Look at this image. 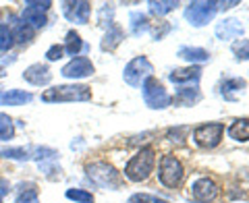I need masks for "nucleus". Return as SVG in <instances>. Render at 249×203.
<instances>
[{"label":"nucleus","mask_w":249,"mask_h":203,"mask_svg":"<svg viewBox=\"0 0 249 203\" xmlns=\"http://www.w3.org/2000/svg\"><path fill=\"white\" fill-rule=\"evenodd\" d=\"M154 166H156V150L147 145L131 155V160L124 164L123 174L131 183H143L154 172Z\"/></svg>","instance_id":"nucleus-1"},{"label":"nucleus","mask_w":249,"mask_h":203,"mask_svg":"<svg viewBox=\"0 0 249 203\" xmlns=\"http://www.w3.org/2000/svg\"><path fill=\"white\" fill-rule=\"evenodd\" d=\"M85 172H88V178L93 185L102 186V189L116 191V189H121L123 186L121 172L108 162H91V164L85 166Z\"/></svg>","instance_id":"nucleus-2"},{"label":"nucleus","mask_w":249,"mask_h":203,"mask_svg":"<svg viewBox=\"0 0 249 203\" xmlns=\"http://www.w3.org/2000/svg\"><path fill=\"white\" fill-rule=\"evenodd\" d=\"M91 100V87L89 85H56L42 93V102L48 104H62V102H88Z\"/></svg>","instance_id":"nucleus-3"},{"label":"nucleus","mask_w":249,"mask_h":203,"mask_svg":"<svg viewBox=\"0 0 249 203\" xmlns=\"http://www.w3.org/2000/svg\"><path fill=\"white\" fill-rule=\"evenodd\" d=\"M142 93H143L145 106L152 108V110H164V108H168L173 104V100H170L168 91L164 89V85L156 79V77H150V79L143 81Z\"/></svg>","instance_id":"nucleus-4"},{"label":"nucleus","mask_w":249,"mask_h":203,"mask_svg":"<svg viewBox=\"0 0 249 203\" xmlns=\"http://www.w3.org/2000/svg\"><path fill=\"white\" fill-rule=\"evenodd\" d=\"M183 176H185V168H183L181 160H178L177 155H173V153L162 155V158H160V166H158L160 183L164 186H168V189H175V186L181 185Z\"/></svg>","instance_id":"nucleus-5"},{"label":"nucleus","mask_w":249,"mask_h":203,"mask_svg":"<svg viewBox=\"0 0 249 203\" xmlns=\"http://www.w3.org/2000/svg\"><path fill=\"white\" fill-rule=\"evenodd\" d=\"M154 73V65L150 60H147L145 56H137L129 62L127 67H124L123 71V79L127 85H131V87H142L145 79H150V77Z\"/></svg>","instance_id":"nucleus-6"},{"label":"nucleus","mask_w":249,"mask_h":203,"mask_svg":"<svg viewBox=\"0 0 249 203\" xmlns=\"http://www.w3.org/2000/svg\"><path fill=\"white\" fill-rule=\"evenodd\" d=\"M216 13H218V6L212 0H196V2L187 4L185 19L189 21L193 27H204L214 19Z\"/></svg>","instance_id":"nucleus-7"},{"label":"nucleus","mask_w":249,"mask_h":203,"mask_svg":"<svg viewBox=\"0 0 249 203\" xmlns=\"http://www.w3.org/2000/svg\"><path fill=\"white\" fill-rule=\"evenodd\" d=\"M224 135V124L222 122H206L193 129V141L204 150H214L222 141Z\"/></svg>","instance_id":"nucleus-8"},{"label":"nucleus","mask_w":249,"mask_h":203,"mask_svg":"<svg viewBox=\"0 0 249 203\" xmlns=\"http://www.w3.org/2000/svg\"><path fill=\"white\" fill-rule=\"evenodd\" d=\"M218 195H220V186L210 176H201L191 185V197L197 203H212L218 199Z\"/></svg>","instance_id":"nucleus-9"},{"label":"nucleus","mask_w":249,"mask_h":203,"mask_svg":"<svg viewBox=\"0 0 249 203\" xmlns=\"http://www.w3.org/2000/svg\"><path fill=\"white\" fill-rule=\"evenodd\" d=\"M93 73H96V67H93V62L88 56H75L60 71V75L67 77V79H85V77H91Z\"/></svg>","instance_id":"nucleus-10"},{"label":"nucleus","mask_w":249,"mask_h":203,"mask_svg":"<svg viewBox=\"0 0 249 203\" xmlns=\"http://www.w3.org/2000/svg\"><path fill=\"white\" fill-rule=\"evenodd\" d=\"M62 13L65 17L71 21V23H83L89 21V15H91V2L88 0H77V2H62Z\"/></svg>","instance_id":"nucleus-11"},{"label":"nucleus","mask_w":249,"mask_h":203,"mask_svg":"<svg viewBox=\"0 0 249 203\" xmlns=\"http://www.w3.org/2000/svg\"><path fill=\"white\" fill-rule=\"evenodd\" d=\"M23 79L31 85H40L42 87V85H48L52 81V71L48 68V65L37 62V65H31L23 71Z\"/></svg>","instance_id":"nucleus-12"},{"label":"nucleus","mask_w":249,"mask_h":203,"mask_svg":"<svg viewBox=\"0 0 249 203\" xmlns=\"http://www.w3.org/2000/svg\"><path fill=\"white\" fill-rule=\"evenodd\" d=\"M241 35H243V25H241L239 19H224L222 23L216 25V37L222 42L237 40Z\"/></svg>","instance_id":"nucleus-13"},{"label":"nucleus","mask_w":249,"mask_h":203,"mask_svg":"<svg viewBox=\"0 0 249 203\" xmlns=\"http://www.w3.org/2000/svg\"><path fill=\"white\" fill-rule=\"evenodd\" d=\"M245 87H247V83L243 79H239V77H229V79H224L220 85V96L229 102H235L243 96Z\"/></svg>","instance_id":"nucleus-14"},{"label":"nucleus","mask_w":249,"mask_h":203,"mask_svg":"<svg viewBox=\"0 0 249 203\" xmlns=\"http://www.w3.org/2000/svg\"><path fill=\"white\" fill-rule=\"evenodd\" d=\"M201 77V68L199 67H187V68H175L173 73H168V81L173 83H197Z\"/></svg>","instance_id":"nucleus-15"},{"label":"nucleus","mask_w":249,"mask_h":203,"mask_svg":"<svg viewBox=\"0 0 249 203\" xmlns=\"http://www.w3.org/2000/svg\"><path fill=\"white\" fill-rule=\"evenodd\" d=\"M124 40V31H123V27L121 25H116V23H112L110 27H108V31H106V35H104V40H102V50L104 52H112V50H116L121 46V42Z\"/></svg>","instance_id":"nucleus-16"},{"label":"nucleus","mask_w":249,"mask_h":203,"mask_svg":"<svg viewBox=\"0 0 249 203\" xmlns=\"http://www.w3.org/2000/svg\"><path fill=\"white\" fill-rule=\"evenodd\" d=\"M31 93L29 91H21V89H11V91H0V106H23L31 102Z\"/></svg>","instance_id":"nucleus-17"},{"label":"nucleus","mask_w":249,"mask_h":203,"mask_svg":"<svg viewBox=\"0 0 249 203\" xmlns=\"http://www.w3.org/2000/svg\"><path fill=\"white\" fill-rule=\"evenodd\" d=\"M170 100H173L175 106H193L201 100V93H199L197 87H183V89H178L175 93V98H170Z\"/></svg>","instance_id":"nucleus-18"},{"label":"nucleus","mask_w":249,"mask_h":203,"mask_svg":"<svg viewBox=\"0 0 249 203\" xmlns=\"http://www.w3.org/2000/svg\"><path fill=\"white\" fill-rule=\"evenodd\" d=\"M178 58H183L187 62H210V52L204 48H191V46H183L177 52Z\"/></svg>","instance_id":"nucleus-19"},{"label":"nucleus","mask_w":249,"mask_h":203,"mask_svg":"<svg viewBox=\"0 0 249 203\" xmlns=\"http://www.w3.org/2000/svg\"><path fill=\"white\" fill-rule=\"evenodd\" d=\"M227 133H229L231 139H235V141H241V143L249 141V118H237L227 129Z\"/></svg>","instance_id":"nucleus-20"},{"label":"nucleus","mask_w":249,"mask_h":203,"mask_svg":"<svg viewBox=\"0 0 249 203\" xmlns=\"http://www.w3.org/2000/svg\"><path fill=\"white\" fill-rule=\"evenodd\" d=\"M177 6H178L177 0H150V2H147V9H150L154 17H162V15L173 13Z\"/></svg>","instance_id":"nucleus-21"},{"label":"nucleus","mask_w":249,"mask_h":203,"mask_svg":"<svg viewBox=\"0 0 249 203\" xmlns=\"http://www.w3.org/2000/svg\"><path fill=\"white\" fill-rule=\"evenodd\" d=\"M65 52L69 54V56H77L81 50H85V44H83V40H81V35L77 34V31H69L67 34V37H65Z\"/></svg>","instance_id":"nucleus-22"},{"label":"nucleus","mask_w":249,"mask_h":203,"mask_svg":"<svg viewBox=\"0 0 249 203\" xmlns=\"http://www.w3.org/2000/svg\"><path fill=\"white\" fill-rule=\"evenodd\" d=\"M23 23H27L29 27L34 29H42L48 19H46V13H40V11H34V9H23Z\"/></svg>","instance_id":"nucleus-23"},{"label":"nucleus","mask_w":249,"mask_h":203,"mask_svg":"<svg viewBox=\"0 0 249 203\" xmlns=\"http://www.w3.org/2000/svg\"><path fill=\"white\" fill-rule=\"evenodd\" d=\"M34 35H36V29H34V27H29L27 23H19V25L13 29L15 44H19V46L29 44L31 40H34Z\"/></svg>","instance_id":"nucleus-24"},{"label":"nucleus","mask_w":249,"mask_h":203,"mask_svg":"<svg viewBox=\"0 0 249 203\" xmlns=\"http://www.w3.org/2000/svg\"><path fill=\"white\" fill-rule=\"evenodd\" d=\"M150 19L145 17L143 13H131V34L133 35H139L143 31H150Z\"/></svg>","instance_id":"nucleus-25"},{"label":"nucleus","mask_w":249,"mask_h":203,"mask_svg":"<svg viewBox=\"0 0 249 203\" xmlns=\"http://www.w3.org/2000/svg\"><path fill=\"white\" fill-rule=\"evenodd\" d=\"M15 137V122L9 114L0 112V141H9Z\"/></svg>","instance_id":"nucleus-26"},{"label":"nucleus","mask_w":249,"mask_h":203,"mask_svg":"<svg viewBox=\"0 0 249 203\" xmlns=\"http://www.w3.org/2000/svg\"><path fill=\"white\" fill-rule=\"evenodd\" d=\"M37 197V186L34 183H27V185H19V189H17V199L23 203H29V201H36Z\"/></svg>","instance_id":"nucleus-27"},{"label":"nucleus","mask_w":249,"mask_h":203,"mask_svg":"<svg viewBox=\"0 0 249 203\" xmlns=\"http://www.w3.org/2000/svg\"><path fill=\"white\" fill-rule=\"evenodd\" d=\"M15 46V37H13V29L4 23H0V52H6Z\"/></svg>","instance_id":"nucleus-28"},{"label":"nucleus","mask_w":249,"mask_h":203,"mask_svg":"<svg viewBox=\"0 0 249 203\" xmlns=\"http://www.w3.org/2000/svg\"><path fill=\"white\" fill-rule=\"evenodd\" d=\"M67 199L77 201V203H93V195L85 189H67Z\"/></svg>","instance_id":"nucleus-29"},{"label":"nucleus","mask_w":249,"mask_h":203,"mask_svg":"<svg viewBox=\"0 0 249 203\" xmlns=\"http://www.w3.org/2000/svg\"><path fill=\"white\" fill-rule=\"evenodd\" d=\"M0 158L9 160H29V152L23 147H11V150H0Z\"/></svg>","instance_id":"nucleus-30"},{"label":"nucleus","mask_w":249,"mask_h":203,"mask_svg":"<svg viewBox=\"0 0 249 203\" xmlns=\"http://www.w3.org/2000/svg\"><path fill=\"white\" fill-rule=\"evenodd\" d=\"M127 203H168V201L156 197V195H150V193H135V195H131Z\"/></svg>","instance_id":"nucleus-31"},{"label":"nucleus","mask_w":249,"mask_h":203,"mask_svg":"<svg viewBox=\"0 0 249 203\" xmlns=\"http://www.w3.org/2000/svg\"><path fill=\"white\" fill-rule=\"evenodd\" d=\"M232 52L237 54L239 60H249V40H237L232 44Z\"/></svg>","instance_id":"nucleus-32"},{"label":"nucleus","mask_w":249,"mask_h":203,"mask_svg":"<svg viewBox=\"0 0 249 203\" xmlns=\"http://www.w3.org/2000/svg\"><path fill=\"white\" fill-rule=\"evenodd\" d=\"M150 31H152V35H154V40H162L168 31H170V25L166 21H160V25L158 23H152L150 25Z\"/></svg>","instance_id":"nucleus-33"},{"label":"nucleus","mask_w":249,"mask_h":203,"mask_svg":"<svg viewBox=\"0 0 249 203\" xmlns=\"http://www.w3.org/2000/svg\"><path fill=\"white\" fill-rule=\"evenodd\" d=\"M112 13H114V6L112 4H102V9H100V13H98V25L108 27L106 17H108V21H112Z\"/></svg>","instance_id":"nucleus-34"},{"label":"nucleus","mask_w":249,"mask_h":203,"mask_svg":"<svg viewBox=\"0 0 249 203\" xmlns=\"http://www.w3.org/2000/svg\"><path fill=\"white\" fill-rule=\"evenodd\" d=\"M62 56H65V48H62L60 44H54V46H50L48 52H46V58H48L50 62H56V60H60Z\"/></svg>","instance_id":"nucleus-35"},{"label":"nucleus","mask_w":249,"mask_h":203,"mask_svg":"<svg viewBox=\"0 0 249 203\" xmlns=\"http://www.w3.org/2000/svg\"><path fill=\"white\" fill-rule=\"evenodd\" d=\"M27 9H34V11H40V13H48V9L52 6V2H37V0H29V2H25Z\"/></svg>","instance_id":"nucleus-36"},{"label":"nucleus","mask_w":249,"mask_h":203,"mask_svg":"<svg viewBox=\"0 0 249 203\" xmlns=\"http://www.w3.org/2000/svg\"><path fill=\"white\" fill-rule=\"evenodd\" d=\"M237 4H239V0H227V2H216L218 11H229V9H232V6H237Z\"/></svg>","instance_id":"nucleus-37"},{"label":"nucleus","mask_w":249,"mask_h":203,"mask_svg":"<svg viewBox=\"0 0 249 203\" xmlns=\"http://www.w3.org/2000/svg\"><path fill=\"white\" fill-rule=\"evenodd\" d=\"M11 191V186H9V183L4 181V178H0V199H2V195H6Z\"/></svg>","instance_id":"nucleus-38"}]
</instances>
